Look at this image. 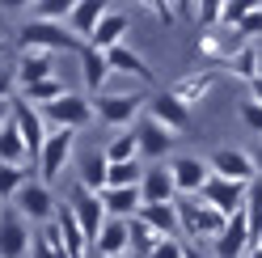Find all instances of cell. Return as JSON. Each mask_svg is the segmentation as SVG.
<instances>
[{
	"label": "cell",
	"instance_id": "18",
	"mask_svg": "<svg viewBox=\"0 0 262 258\" xmlns=\"http://www.w3.org/2000/svg\"><path fill=\"white\" fill-rule=\"evenodd\" d=\"M13 76H17V89H21V85H34V80L55 76V55H51V51H34V47H21Z\"/></svg>",
	"mask_w": 262,
	"mask_h": 258
},
{
	"label": "cell",
	"instance_id": "33",
	"mask_svg": "<svg viewBox=\"0 0 262 258\" xmlns=\"http://www.w3.org/2000/svg\"><path fill=\"white\" fill-rule=\"evenodd\" d=\"M26 178H30V165H13V161H0V199L9 203V199L26 186Z\"/></svg>",
	"mask_w": 262,
	"mask_h": 258
},
{
	"label": "cell",
	"instance_id": "41",
	"mask_svg": "<svg viewBox=\"0 0 262 258\" xmlns=\"http://www.w3.org/2000/svg\"><path fill=\"white\" fill-rule=\"evenodd\" d=\"M140 5H148L161 22H173V5H169V0H140Z\"/></svg>",
	"mask_w": 262,
	"mask_h": 258
},
{
	"label": "cell",
	"instance_id": "14",
	"mask_svg": "<svg viewBox=\"0 0 262 258\" xmlns=\"http://www.w3.org/2000/svg\"><path fill=\"white\" fill-rule=\"evenodd\" d=\"M199 195L216 207V212H224V216H233V212H241L245 207V195H250V182H233V178H220V174H211V182L199 190Z\"/></svg>",
	"mask_w": 262,
	"mask_h": 258
},
{
	"label": "cell",
	"instance_id": "26",
	"mask_svg": "<svg viewBox=\"0 0 262 258\" xmlns=\"http://www.w3.org/2000/svg\"><path fill=\"white\" fill-rule=\"evenodd\" d=\"M211 89H216V72H211V68L194 72V76H182V80H173V85H169V93H178L186 106H199Z\"/></svg>",
	"mask_w": 262,
	"mask_h": 258
},
{
	"label": "cell",
	"instance_id": "11",
	"mask_svg": "<svg viewBox=\"0 0 262 258\" xmlns=\"http://www.w3.org/2000/svg\"><path fill=\"white\" fill-rule=\"evenodd\" d=\"M211 250H216V258H241L245 250H254V229H250V212H233L224 224V233L211 241Z\"/></svg>",
	"mask_w": 262,
	"mask_h": 258
},
{
	"label": "cell",
	"instance_id": "28",
	"mask_svg": "<svg viewBox=\"0 0 262 258\" xmlns=\"http://www.w3.org/2000/svg\"><path fill=\"white\" fill-rule=\"evenodd\" d=\"M224 68L233 72V76H241V80H254V76L262 72V51H258V42H245V47H237V51L224 59Z\"/></svg>",
	"mask_w": 262,
	"mask_h": 258
},
{
	"label": "cell",
	"instance_id": "4",
	"mask_svg": "<svg viewBox=\"0 0 262 258\" xmlns=\"http://www.w3.org/2000/svg\"><path fill=\"white\" fill-rule=\"evenodd\" d=\"M17 212L34 224H47V220H55V212H59V199H55V190H51V182H42V178H26V186L17 190V195L9 199Z\"/></svg>",
	"mask_w": 262,
	"mask_h": 258
},
{
	"label": "cell",
	"instance_id": "9",
	"mask_svg": "<svg viewBox=\"0 0 262 258\" xmlns=\"http://www.w3.org/2000/svg\"><path fill=\"white\" fill-rule=\"evenodd\" d=\"M63 207L72 212V220L80 224V233H85L89 241H93L97 233H102V224H106V203H102V195H97V190H85V186L76 182L72 199L63 203Z\"/></svg>",
	"mask_w": 262,
	"mask_h": 258
},
{
	"label": "cell",
	"instance_id": "19",
	"mask_svg": "<svg viewBox=\"0 0 262 258\" xmlns=\"http://www.w3.org/2000/svg\"><path fill=\"white\" fill-rule=\"evenodd\" d=\"M106 13H110V0H76L72 13H68L63 22H68V30H72L80 42H89V34L97 30V22H102Z\"/></svg>",
	"mask_w": 262,
	"mask_h": 258
},
{
	"label": "cell",
	"instance_id": "13",
	"mask_svg": "<svg viewBox=\"0 0 262 258\" xmlns=\"http://www.w3.org/2000/svg\"><path fill=\"white\" fill-rule=\"evenodd\" d=\"M144 115H152L157 123H165L169 132H186L190 127V106L178 98V93H169V89H157L148 102H144Z\"/></svg>",
	"mask_w": 262,
	"mask_h": 258
},
{
	"label": "cell",
	"instance_id": "24",
	"mask_svg": "<svg viewBox=\"0 0 262 258\" xmlns=\"http://www.w3.org/2000/svg\"><path fill=\"white\" fill-rule=\"evenodd\" d=\"M148 229H157L161 237H182V224H178V203H144L136 212Z\"/></svg>",
	"mask_w": 262,
	"mask_h": 258
},
{
	"label": "cell",
	"instance_id": "50",
	"mask_svg": "<svg viewBox=\"0 0 262 258\" xmlns=\"http://www.w3.org/2000/svg\"><path fill=\"white\" fill-rule=\"evenodd\" d=\"M0 51H5V38H0Z\"/></svg>",
	"mask_w": 262,
	"mask_h": 258
},
{
	"label": "cell",
	"instance_id": "25",
	"mask_svg": "<svg viewBox=\"0 0 262 258\" xmlns=\"http://www.w3.org/2000/svg\"><path fill=\"white\" fill-rule=\"evenodd\" d=\"M106 59H110V68L114 72H123V76H136V80H144V85H152V68L144 63V55H136L127 42H119V47H110L106 51Z\"/></svg>",
	"mask_w": 262,
	"mask_h": 258
},
{
	"label": "cell",
	"instance_id": "27",
	"mask_svg": "<svg viewBox=\"0 0 262 258\" xmlns=\"http://www.w3.org/2000/svg\"><path fill=\"white\" fill-rule=\"evenodd\" d=\"M0 161L30 165V148H26V140H21V132H17V123H13V115L0 123Z\"/></svg>",
	"mask_w": 262,
	"mask_h": 258
},
{
	"label": "cell",
	"instance_id": "21",
	"mask_svg": "<svg viewBox=\"0 0 262 258\" xmlns=\"http://www.w3.org/2000/svg\"><path fill=\"white\" fill-rule=\"evenodd\" d=\"M97 195H102V203H106V216H123V220H131V216L144 207L140 186H102Z\"/></svg>",
	"mask_w": 262,
	"mask_h": 258
},
{
	"label": "cell",
	"instance_id": "1",
	"mask_svg": "<svg viewBox=\"0 0 262 258\" xmlns=\"http://www.w3.org/2000/svg\"><path fill=\"white\" fill-rule=\"evenodd\" d=\"M17 34H21L17 42L21 47H34V51H51V55H80V51H85V42L68 30V22L30 17V22H21Z\"/></svg>",
	"mask_w": 262,
	"mask_h": 258
},
{
	"label": "cell",
	"instance_id": "32",
	"mask_svg": "<svg viewBox=\"0 0 262 258\" xmlns=\"http://www.w3.org/2000/svg\"><path fill=\"white\" fill-rule=\"evenodd\" d=\"M106 161H140V144H136V132H114L110 144H106Z\"/></svg>",
	"mask_w": 262,
	"mask_h": 258
},
{
	"label": "cell",
	"instance_id": "38",
	"mask_svg": "<svg viewBox=\"0 0 262 258\" xmlns=\"http://www.w3.org/2000/svg\"><path fill=\"white\" fill-rule=\"evenodd\" d=\"M233 30H237V34H241L245 42H258V38H262V9H254L250 17H241Z\"/></svg>",
	"mask_w": 262,
	"mask_h": 258
},
{
	"label": "cell",
	"instance_id": "17",
	"mask_svg": "<svg viewBox=\"0 0 262 258\" xmlns=\"http://www.w3.org/2000/svg\"><path fill=\"white\" fill-rule=\"evenodd\" d=\"M93 254L97 258H127L131 254V229L123 216H106L102 233L93 237Z\"/></svg>",
	"mask_w": 262,
	"mask_h": 258
},
{
	"label": "cell",
	"instance_id": "36",
	"mask_svg": "<svg viewBox=\"0 0 262 258\" xmlns=\"http://www.w3.org/2000/svg\"><path fill=\"white\" fill-rule=\"evenodd\" d=\"M76 0H34V17H51V22H63L72 13Z\"/></svg>",
	"mask_w": 262,
	"mask_h": 258
},
{
	"label": "cell",
	"instance_id": "22",
	"mask_svg": "<svg viewBox=\"0 0 262 258\" xmlns=\"http://www.w3.org/2000/svg\"><path fill=\"white\" fill-rule=\"evenodd\" d=\"M127 30H131V22H127V13H119V9H110L102 22H97V30L89 34V47H97V51H110V47H119V42H127Z\"/></svg>",
	"mask_w": 262,
	"mask_h": 258
},
{
	"label": "cell",
	"instance_id": "31",
	"mask_svg": "<svg viewBox=\"0 0 262 258\" xmlns=\"http://www.w3.org/2000/svg\"><path fill=\"white\" fill-rule=\"evenodd\" d=\"M17 93H21L26 102L42 106V102H55L59 93H68V89H63V80H59V76H47V80H34V85H21Z\"/></svg>",
	"mask_w": 262,
	"mask_h": 258
},
{
	"label": "cell",
	"instance_id": "39",
	"mask_svg": "<svg viewBox=\"0 0 262 258\" xmlns=\"http://www.w3.org/2000/svg\"><path fill=\"white\" fill-rule=\"evenodd\" d=\"M148 258H186V241L182 237H161Z\"/></svg>",
	"mask_w": 262,
	"mask_h": 258
},
{
	"label": "cell",
	"instance_id": "3",
	"mask_svg": "<svg viewBox=\"0 0 262 258\" xmlns=\"http://www.w3.org/2000/svg\"><path fill=\"white\" fill-rule=\"evenodd\" d=\"M72 148H76V132H68V127H51L42 140V148L34 157V169L42 182H59V174L72 165Z\"/></svg>",
	"mask_w": 262,
	"mask_h": 258
},
{
	"label": "cell",
	"instance_id": "46",
	"mask_svg": "<svg viewBox=\"0 0 262 258\" xmlns=\"http://www.w3.org/2000/svg\"><path fill=\"white\" fill-rule=\"evenodd\" d=\"M9 115H13V98H0V123H5Z\"/></svg>",
	"mask_w": 262,
	"mask_h": 258
},
{
	"label": "cell",
	"instance_id": "10",
	"mask_svg": "<svg viewBox=\"0 0 262 258\" xmlns=\"http://www.w3.org/2000/svg\"><path fill=\"white\" fill-rule=\"evenodd\" d=\"M13 123H17V132H21V140H26V148H30V165H34V157H38V148H42V140H47V119H42V110L34 106V102H26L21 93L13 98Z\"/></svg>",
	"mask_w": 262,
	"mask_h": 258
},
{
	"label": "cell",
	"instance_id": "2",
	"mask_svg": "<svg viewBox=\"0 0 262 258\" xmlns=\"http://www.w3.org/2000/svg\"><path fill=\"white\" fill-rule=\"evenodd\" d=\"M178 224H182V237H194V241H216L224 233L228 216L216 212L203 195H178Z\"/></svg>",
	"mask_w": 262,
	"mask_h": 258
},
{
	"label": "cell",
	"instance_id": "43",
	"mask_svg": "<svg viewBox=\"0 0 262 258\" xmlns=\"http://www.w3.org/2000/svg\"><path fill=\"white\" fill-rule=\"evenodd\" d=\"M5 13H21V9H34V0H0Z\"/></svg>",
	"mask_w": 262,
	"mask_h": 258
},
{
	"label": "cell",
	"instance_id": "35",
	"mask_svg": "<svg viewBox=\"0 0 262 258\" xmlns=\"http://www.w3.org/2000/svg\"><path fill=\"white\" fill-rule=\"evenodd\" d=\"M254 9H262V0H224V13H220V26L233 30L241 17H250Z\"/></svg>",
	"mask_w": 262,
	"mask_h": 258
},
{
	"label": "cell",
	"instance_id": "48",
	"mask_svg": "<svg viewBox=\"0 0 262 258\" xmlns=\"http://www.w3.org/2000/svg\"><path fill=\"white\" fill-rule=\"evenodd\" d=\"M250 157H254V165H258V174H262V144H258V148H254Z\"/></svg>",
	"mask_w": 262,
	"mask_h": 258
},
{
	"label": "cell",
	"instance_id": "44",
	"mask_svg": "<svg viewBox=\"0 0 262 258\" xmlns=\"http://www.w3.org/2000/svg\"><path fill=\"white\" fill-rule=\"evenodd\" d=\"M186 258H216V254H207L199 241H186Z\"/></svg>",
	"mask_w": 262,
	"mask_h": 258
},
{
	"label": "cell",
	"instance_id": "20",
	"mask_svg": "<svg viewBox=\"0 0 262 258\" xmlns=\"http://www.w3.org/2000/svg\"><path fill=\"white\" fill-rule=\"evenodd\" d=\"M76 59H80V80H85V89H89V93H102V89L110 85V76H114L106 51H97V47L85 42V51H80Z\"/></svg>",
	"mask_w": 262,
	"mask_h": 258
},
{
	"label": "cell",
	"instance_id": "42",
	"mask_svg": "<svg viewBox=\"0 0 262 258\" xmlns=\"http://www.w3.org/2000/svg\"><path fill=\"white\" fill-rule=\"evenodd\" d=\"M13 93H17V76L9 68H0V98H13Z\"/></svg>",
	"mask_w": 262,
	"mask_h": 258
},
{
	"label": "cell",
	"instance_id": "6",
	"mask_svg": "<svg viewBox=\"0 0 262 258\" xmlns=\"http://www.w3.org/2000/svg\"><path fill=\"white\" fill-rule=\"evenodd\" d=\"M42 119L47 127H68V132H80V127H89L93 119V102L85 93H59L55 102H42Z\"/></svg>",
	"mask_w": 262,
	"mask_h": 258
},
{
	"label": "cell",
	"instance_id": "47",
	"mask_svg": "<svg viewBox=\"0 0 262 258\" xmlns=\"http://www.w3.org/2000/svg\"><path fill=\"white\" fill-rule=\"evenodd\" d=\"M250 89H254V98H258V102H262V72H258V76H254V80H250Z\"/></svg>",
	"mask_w": 262,
	"mask_h": 258
},
{
	"label": "cell",
	"instance_id": "40",
	"mask_svg": "<svg viewBox=\"0 0 262 258\" xmlns=\"http://www.w3.org/2000/svg\"><path fill=\"white\" fill-rule=\"evenodd\" d=\"M241 123L250 127V132H258V136H262V102H258V98L241 102Z\"/></svg>",
	"mask_w": 262,
	"mask_h": 258
},
{
	"label": "cell",
	"instance_id": "51",
	"mask_svg": "<svg viewBox=\"0 0 262 258\" xmlns=\"http://www.w3.org/2000/svg\"><path fill=\"white\" fill-rule=\"evenodd\" d=\"M258 51H262V42H258Z\"/></svg>",
	"mask_w": 262,
	"mask_h": 258
},
{
	"label": "cell",
	"instance_id": "45",
	"mask_svg": "<svg viewBox=\"0 0 262 258\" xmlns=\"http://www.w3.org/2000/svg\"><path fill=\"white\" fill-rule=\"evenodd\" d=\"M178 5V13H182V17H194V5H199V0H173Z\"/></svg>",
	"mask_w": 262,
	"mask_h": 258
},
{
	"label": "cell",
	"instance_id": "29",
	"mask_svg": "<svg viewBox=\"0 0 262 258\" xmlns=\"http://www.w3.org/2000/svg\"><path fill=\"white\" fill-rule=\"evenodd\" d=\"M144 161H110L106 165V186H140Z\"/></svg>",
	"mask_w": 262,
	"mask_h": 258
},
{
	"label": "cell",
	"instance_id": "8",
	"mask_svg": "<svg viewBox=\"0 0 262 258\" xmlns=\"http://www.w3.org/2000/svg\"><path fill=\"white\" fill-rule=\"evenodd\" d=\"M30 241H34V224L9 203L0 212V258H30Z\"/></svg>",
	"mask_w": 262,
	"mask_h": 258
},
{
	"label": "cell",
	"instance_id": "7",
	"mask_svg": "<svg viewBox=\"0 0 262 258\" xmlns=\"http://www.w3.org/2000/svg\"><path fill=\"white\" fill-rule=\"evenodd\" d=\"M131 132H136V144H140V161H169L178 132H169V127L157 123L152 115H140Z\"/></svg>",
	"mask_w": 262,
	"mask_h": 258
},
{
	"label": "cell",
	"instance_id": "16",
	"mask_svg": "<svg viewBox=\"0 0 262 258\" xmlns=\"http://www.w3.org/2000/svg\"><path fill=\"white\" fill-rule=\"evenodd\" d=\"M207 161H211V174H220V178H233V182H254L258 178V165L245 148H216Z\"/></svg>",
	"mask_w": 262,
	"mask_h": 258
},
{
	"label": "cell",
	"instance_id": "34",
	"mask_svg": "<svg viewBox=\"0 0 262 258\" xmlns=\"http://www.w3.org/2000/svg\"><path fill=\"white\" fill-rule=\"evenodd\" d=\"M106 153H89L85 157V165H80V186L85 190H102L106 186Z\"/></svg>",
	"mask_w": 262,
	"mask_h": 258
},
{
	"label": "cell",
	"instance_id": "15",
	"mask_svg": "<svg viewBox=\"0 0 262 258\" xmlns=\"http://www.w3.org/2000/svg\"><path fill=\"white\" fill-rule=\"evenodd\" d=\"M140 195H144V203H173V199H178V186H173L169 161H144Z\"/></svg>",
	"mask_w": 262,
	"mask_h": 258
},
{
	"label": "cell",
	"instance_id": "23",
	"mask_svg": "<svg viewBox=\"0 0 262 258\" xmlns=\"http://www.w3.org/2000/svg\"><path fill=\"white\" fill-rule=\"evenodd\" d=\"M30 258H72L68 241L59 233V220H47L34 229V241H30Z\"/></svg>",
	"mask_w": 262,
	"mask_h": 258
},
{
	"label": "cell",
	"instance_id": "30",
	"mask_svg": "<svg viewBox=\"0 0 262 258\" xmlns=\"http://www.w3.org/2000/svg\"><path fill=\"white\" fill-rule=\"evenodd\" d=\"M127 229H131V254H140V258H148L152 250H157V241H161V233L157 229H148L140 216H131L127 220Z\"/></svg>",
	"mask_w": 262,
	"mask_h": 258
},
{
	"label": "cell",
	"instance_id": "49",
	"mask_svg": "<svg viewBox=\"0 0 262 258\" xmlns=\"http://www.w3.org/2000/svg\"><path fill=\"white\" fill-rule=\"evenodd\" d=\"M5 207H9V203H5V199H0V212H5Z\"/></svg>",
	"mask_w": 262,
	"mask_h": 258
},
{
	"label": "cell",
	"instance_id": "5",
	"mask_svg": "<svg viewBox=\"0 0 262 258\" xmlns=\"http://www.w3.org/2000/svg\"><path fill=\"white\" fill-rule=\"evenodd\" d=\"M144 102L148 98H140V93H97V102H93V110H97V119H102L110 132H127V127H136V119L144 115Z\"/></svg>",
	"mask_w": 262,
	"mask_h": 258
},
{
	"label": "cell",
	"instance_id": "12",
	"mask_svg": "<svg viewBox=\"0 0 262 258\" xmlns=\"http://www.w3.org/2000/svg\"><path fill=\"white\" fill-rule=\"evenodd\" d=\"M169 174H173L178 195H199L211 182V161L207 157H169Z\"/></svg>",
	"mask_w": 262,
	"mask_h": 258
},
{
	"label": "cell",
	"instance_id": "37",
	"mask_svg": "<svg viewBox=\"0 0 262 258\" xmlns=\"http://www.w3.org/2000/svg\"><path fill=\"white\" fill-rule=\"evenodd\" d=\"M220 13H224V0H199L194 5V22L203 30H211V26H220Z\"/></svg>",
	"mask_w": 262,
	"mask_h": 258
}]
</instances>
